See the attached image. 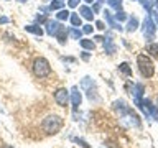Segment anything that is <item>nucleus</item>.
I'll use <instances>...</instances> for the list:
<instances>
[{
  "mask_svg": "<svg viewBox=\"0 0 158 148\" xmlns=\"http://www.w3.org/2000/svg\"><path fill=\"white\" fill-rule=\"evenodd\" d=\"M41 127H43V130L46 132L48 135H54V133H58L59 130H61V127H63V118L58 117V115H48V117L43 120Z\"/></svg>",
  "mask_w": 158,
  "mask_h": 148,
  "instance_id": "nucleus-1",
  "label": "nucleus"
},
{
  "mask_svg": "<svg viewBox=\"0 0 158 148\" xmlns=\"http://www.w3.org/2000/svg\"><path fill=\"white\" fill-rule=\"evenodd\" d=\"M137 63H138V69H140L142 76H145V77H152L153 76V72H155V66H153L152 59L148 58L147 54H138Z\"/></svg>",
  "mask_w": 158,
  "mask_h": 148,
  "instance_id": "nucleus-2",
  "label": "nucleus"
},
{
  "mask_svg": "<svg viewBox=\"0 0 158 148\" xmlns=\"http://www.w3.org/2000/svg\"><path fill=\"white\" fill-rule=\"evenodd\" d=\"M33 72L36 77H46L51 72V66H49L48 59L44 58H36L33 61Z\"/></svg>",
  "mask_w": 158,
  "mask_h": 148,
  "instance_id": "nucleus-3",
  "label": "nucleus"
},
{
  "mask_svg": "<svg viewBox=\"0 0 158 148\" xmlns=\"http://www.w3.org/2000/svg\"><path fill=\"white\" fill-rule=\"evenodd\" d=\"M155 31H156V25H155V22L152 20L150 15H148V17L143 20V36H145L148 41H150V39L155 38Z\"/></svg>",
  "mask_w": 158,
  "mask_h": 148,
  "instance_id": "nucleus-4",
  "label": "nucleus"
},
{
  "mask_svg": "<svg viewBox=\"0 0 158 148\" xmlns=\"http://www.w3.org/2000/svg\"><path fill=\"white\" fill-rule=\"evenodd\" d=\"M120 117H122L123 122H127V125H133V127H138V125H140L138 117L130 110V109H125L123 112H120Z\"/></svg>",
  "mask_w": 158,
  "mask_h": 148,
  "instance_id": "nucleus-5",
  "label": "nucleus"
},
{
  "mask_svg": "<svg viewBox=\"0 0 158 148\" xmlns=\"http://www.w3.org/2000/svg\"><path fill=\"white\" fill-rule=\"evenodd\" d=\"M68 99H69V94L66 89H58L56 92H54V101L58 102V105H61V107H66V104H68Z\"/></svg>",
  "mask_w": 158,
  "mask_h": 148,
  "instance_id": "nucleus-6",
  "label": "nucleus"
},
{
  "mask_svg": "<svg viewBox=\"0 0 158 148\" xmlns=\"http://www.w3.org/2000/svg\"><path fill=\"white\" fill-rule=\"evenodd\" d=\"M63 25L58 23L56 20H48L46 22V33L49 35V36H56V33L59 31V28H61Z\"/></svg>",
  "mask_w": 158,
  "mask_h": 148,
  "instance_id": "nucleus-7",
  "label": "nucleus"
},
{
  "mask_svg": "<svg viewBox=\"0 0 158 148\" xmlns=\"http://www.w3.org/2000/svg\"><path fill=\"white\" fill-rule=\"evenodd\" d=\"M81 101H82V96H81V92H79V89L73 87L71 89V102H73V105L79 107V105H81Z\"/></svg>",
  "mask_w": 158,
  "mask_h": 148,
  "instance_id": "nucleus-8",
  "label": "nucleus"
},
{
  "mask_svg": "<svg viewBox=\"0 0 158 148\" xmlns=\"http://www.w3.org/2000/svg\"><path fill=\"white\" fill-rule=\"evenodd\" d=\"M104 15H106V20H107V23H109V27H112L114 30H118V31H122V27H120V23H117V20L110 15V12H104Z\"/></svg>",
  "mask_w": 158,
  "mask_h": 148,
  "instance_id": "nucleus-9",
  "label": "nucleus"
},
{
  "mask_svg": "<svg viewBox=\"0 0 158 148\" xmlns=\"http://www.w3.org/2000/svg\"><path fill=\"white\" fill-rule=\"evenodd\" d=\"M143 92H145L143 84H133V86H132V94H133V97H135V101H140V97H142Z\"/></svg>",
  "mask_w": 158,
  "mask_h": 148,
  "instance_id": "nucleus-10",
  "label": "nucleus"
},
{
  "mask_svg": "<svg viewBox=\"0 0 158 148\" xmlns=\"http://www.w3.org/2000/svg\"><path fill=\"white\" fill-rule=\"evenodd\" d=\"M79 12H81V17L86 18V20H92V17H94V12L89 7H86V5L79 7Z\"/></svg>",
  "mask_w": 158,
  "mask_h": 148,
  "instance_id": "nucleus-11",
  "label": "nucleus"
},
{
  "mask_svg": "<svg viewBox=\"0 0 158 148\" xmlns=\"http://www.w3.org/2000/svg\"><path fill=\"white\" fill-rule=\"evenodd\" d=\"M102 43H104V49H106V53H109V54L115 53V46H114V43H112L110 38H104Z\"/></svg>",
  "mask_w": 158,
  "mask_h": 148,
  "instance_id": "nucleus-12",
  "label": "nucleus"
},
{
  "mask_svg": "<svg viewBox=\"0 0 158 148\" xmlns=\"http://www.w3.org/2000/svg\"><path fill=\"white\" fill-rule=\"evenodd\" d=\"M25 30L30 33H33V35H36V36H41L43 35V30H41V27H38V25H27Z\"/></svg>",
  "mask_w": 158,
  "mask_h": 148,
  "instance_id": "nucleus-13",
  "label": "nucleus"
},
{
  "mask_svg": "<svg viewBox=\"0 0 158 148\" xmlns=\"http://www.w3.org/2000/svg\"><path fill=\"white\" fill-rule=\"evenodd\" d=\"M66 36H68V31H66V27H61V28H59V31L56 33V38H58V41L59 43H64V41H66Z\"/></svg>",
  "mask_w": 158,
  "mask_h": 148,
  "instance_id": "nucleus-14",
  "label": "nucleus"
},
{
  "mask_svg": "<svg viewBox=\"0 0 158 148\" xmlns=\"http://www.w3.org/2000/svg\"><path fill=\"white\" fill-rule=\"evenodd\" d=\"M137 27H138V20L135 18V17H132V18H128V23H127V30L128 31H135L137 30Z\"/></svg>",
  "mask_w": 158,
  "mask_h": 148,
  "instance_id": "nucleus-15",
  "label": "nucleus"
},
{
  "mask_svg": "<svg viewBox=\"0 0 158 148\" xmlns=\"http://www.w3.org/2000/svg\"><path fill=\"white\" fill-rule=\"evenodd\" d=\"M69 20H71L73 27H81V23H82L81 15H77V13H71V17H69Z\"/></svg>",
  "mask_w": 158,
  "mask_h": 148,
  "instance_id": "nucleus-16",
  "label": "nucleus"
},
{
  "mask_svg": "<svg viewBox=\"0 0 158 148\" xmlns=\"http://www.w3.org/2000/svg\"><path fill=\"white\" fill-rule=\"evenodd\" d=\"M68 35H69L71 38H74V39H81L82 31H81V30H77V28H69V30H68Z\"/></svg>",
  "mask_w": 158,
  "mask_h": 148,
  "instance_id": "nucleus-17",
  "label": "nucleus"
},
{
  "mask_svg": "<svg viewBox=\"0 0 158 148\" xmlns=\"http://www.w3.org/2000/svg\"><path fill=\"white\" fill-rule=\"evenodd\" d=\"M81 46L84 48V49H92L96 48V44H94V41H91V39H81Z\"/></svg>",
  "mask_w": 158,
  "mask_h": 148,
  "instance_id": "nucleus-18",
  "label": "nucleus"
},
{
  "mask_svg": "<svg viewBox=\"0 0 158 148\" xmlns=\"http://www.w3.org/2000/svg\"><path fill=\"white\" fill-rule=\"evenodd\" d=\"M69 17H71V13H69L68 10H63V8L56 13V18H58V20H68Z\"/></svg>",
  "mask_w": 158,
  "mask_h": 148,
  "instance_id": "nucleus-19",
  "label": "nucleus"
},
{
  "mask_svg": "<svg viewBox=\"0 0 158 148\" xmlns=\"http://www.w3.org/2000/svg\"><path fill=\"white\" fill-rule=\"evenodd\" d=\"M63 0H53L51 5H49V10H61L63 8Z\"/></svg>",
  "mask_w": 158,
  "mask_h": 148,
  "instance_id": "nucleus-20",
  "label": "nucleus"
},
{
  "mask_svg": "<svg viewBox=\"0 0 158 148\" xmlns=\"http://www.w3.org/2000/svg\"><path fill=\"white\" fill-rule=\"evenodd\" d=\"M147 49H148V53H152L155 58H158V44H155V43H150L147 46Z\"/></svg>",
  "mask_w": 158,
  "mask_h": 148,
  "instance_id": "nucleus-21",
  "label": "nucleus"
},
{
  "mask_svg": "<svg viewBox=\"0 0 158 148\" xmlns=\"http://www.w3.org/2000/svg\"><path fill=\"white\" fill-rule=\"evenodd\" d=\"M107 3L110 5L112 8H115V10H120L122 8V0H107Z\"/></svg>",
  "mask_w": 158,
  "mask_h": 148,
  "instance_id": "nucleus-22",
  "label": "nucleus"
},
{
  "mask_svg": "<svg viewBox=\"0 0 158 148\" xmlns=\"http://www.w3.org/2000/svg\"><path fill=\"white\" fill-rule=\"evenodd\" d=\"M118 69H120L123 74H127V76H132V69L128 68V64H127V63H122L120 66H118Z\"/></svg>",
  "mask_w": 158,
  "mask_h": 148,
  "instance_id": "nucleus-23",
  "label": "nucleus"
},
{
  "mask_svg": "<svg viewBox=\"0 0 158 148\" xmlns=\"http://www.w3.org/2000/svg\"><path fill=\"white\" fill-rule=\"evenodd\" d=\"M128 17H127V13L125 12H118V13H115V20H118V22H123V20H127Z\"/></svg>",
  "mask_w": 158,
  "mask_h": 148,
  "instance_id": "nucleus-24",
  "label": "nucleus"
},
{
  "mask_svg": "<svg viewBox=\"0 0 158 148\" xmlns=\"http://www.w3.org/2000/svg\"><path fill=\"white\" fill-rule=\"evenodd\" d=\"M140 2H142L143 7L147 8V12H152V2H150V0H140Z\"/></svg>",
  "mask_w": 158,
  "mask_h": 148,
  "instance_id": "nucleus-25",
  "label": "nucleus"
},
{
  "mask_svg": "<svg viewBox=\"0 0 158 148\" xmlns=\"http://www.w3.org/2000/svg\"><path fill=\"white\" fill-rule=\"evenodd\" d=\"M101 2H102V0H97V2L94 3V7H92V12H94V13H97L99 10H101Z\"/></svg>",
  "mask_w": 158,
  "mask_h": 148,
  "instance_id": "nucleus-26",
  "label": "nucleus"
},
{
  "mask_svg": "<svg viewBox=\"0 0 158 148\" xmlns=\"http://www.w3.org/2000/svg\"><path fill=\"white\" fill-rule=\"evenodd\" d=\"M82 33H86V35L92 33V25H84V28H82Z\"/></svg>",
  "mask_w": 158,
  "mask_h": 148,
  "instance_id": "nucleus-27",
  "label": "nucleus"
},
{
  "mask_svg": "<svg viewBox=\"0 0 158 148\" xmlns=\"http://www.w3.org/2000/svg\"><path fill=\"white\" fill-rule=\"evenodd\" d=\"M68 5L71 8H74V7H77V5H79V0H68Z\"/></svg>",
  "mask_w": 158,
  "mask_h": 148,
  "instance_id": "nucleus-28",
  "label": "nucleus"
},
{
  "mask_svg": "<svg viewBox=\"0 0 158 148\" xmlns=\"http://www.w3.org/2000/svg\"><path fill=\"white\" fill-rule=\"evenodd\" d=\"M36 20H38L40 23H46L48 22V18L44 17V15H36Z\"/></svg>",
  "mask_w": 158,
  "mask_h": 148,
  "instance_id": "nucleus-29",
  "label": "nucleus"
},
{
  "mask_svg": "<svg viewBox=\"0 0 158 148\" xmlns=\"http://www.w3.org/2000/svg\"><path fill=\"white\" fill-rule=\"evenodd\" d=\"M74 142H77L79 145H81V146H84V148H89V145H87V143L84 142V140H81V138H74Z\"/></svg>",
  "mask_w": 158,
  "mask_h": 148,
  "instance_id": "nucleus-30",
  "label": "nucleus"
},
{
  "mask_svg": "<svg viewBox=\"0 0 158 148\" xmlns=\"http://www.w3.org/2000/svg\"><path fill=\"white\" fill-rule=\"evenodd\" d=\"M96 27H97L99 30H106V25H104V22H101V20H99V22H96Z\"/></svg>",
  "mask_w": 158,
  "mask_h": 148,
  "instance_id": "nucleus-31",
  "label": "nucleus"
},
{
  "mask_svg": "<svg viewBox=\"0 0 158 148\" xmlns=\"http://www.w3.org/2000/svg\"><path fill=\"white\" fill-rule=\"evenodd\" d=\"M150 13H152L150 17H153V18H155V25H158V12H153V10H152Z\"/></svg>",
  "mask_w": 158,
  "mask_h": 148,
  "instance_id": "nucleus-32",
  "label": "nucleus"
},
{
  "mask_svg": "<svg viewBox=\"0 0 158 148\" xmlns=\"http://www.w3.org/2000/svg\"><path fill=\"white\" fill-rule=\"evenodd\" d=\"M3 23H8V18L7 17H0V25H3Z\"/></svg>",
  "mask_w": 158,
  "mask_h": 148,
  "instance_id": "nucleus-33",
  "label": "nucleus"
},
{
  "mask_svg": "<svg viewBox=\"0 0 158 148\" xmlns=\"http://www.w3.org/2000/svg\"><path fill=\"white\" fill-rule=\"evenodd\" d=\"M82 59H86V61H87V59H89V54H87V53H82Z\"/></svg>",
  "mask_w": 158,
  "mask_h": 148,
  "instance_id": "nucleus-34",
  "label": "nucleus"
},
{
  "mask_svg": "<svg viewBox=\"0 0 158 148\" xmlns=\"http://www.w3.org/2000/svg\"><path fill=\"white\" fill-rule=\"evenodd\" d=\"M17 2H20V3H25V2H28V0H17Z\"/></svg>",
  "mask_w": 158,
  "mask_h": 148,
  "instance_id": "nucleus-35",
  "label": "nucleus"
},
{
  "mask_svg": "<svg viewBox=\"0 0 158 148\" xmlns=\"http://www.w3.org/2000/svg\"><path fill=\"white\" fill-rule=\"evenodd\" d=\"M84 2H87V3H92V2H94V0H84Z\"/></svg>",
  "mask_w": 158,
  "mask_h": 148,
  "instance_id": "nucleus-36",
  "label": "nucleus"
}]
</instances>
